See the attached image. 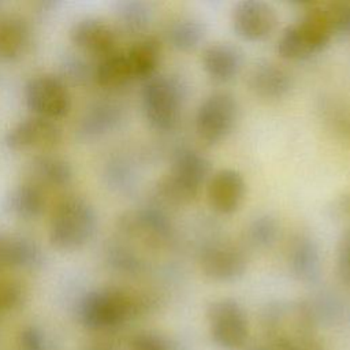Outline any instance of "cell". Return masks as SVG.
Listing matches in <instances>:
<instances>
[{
  "label": "cell",
  "mask_w": 350,
  "mask_h": 350,
  "mask_svg": "<svg viewBox=\"0 0 350 350\" xmlns=\"http://www.w3.org/2000/svg\"><path fill=\"white\" fill-rule=\"evenodd\" d=\"M279 223L269 213H261L253 217L245 230L247 245L254 249L271 247L279 237Z\"/></svg>",
  "instance_id": "4316f807"
},
{
  "label": "cell",
  "mask_w": 350,
  "mask_h": 350,
  "mask_svg": "<svg viewBox=\"0 0 350 350\" xmlns=\"http://www.w3.org/2000/svg\"><path fill=\"white\" fill-rule=\"evenodd\" d=\"M62 141V129L49 119L31 116L21 120L5 134L4 142L12 150L51 149Z\"/></svg>",
  "instance_id": "5bb4252c"
},
{
  "label": "cell",
  "mask_w": 350,
  "mask_h": 350,
  "mask_svg": "<svg viewBox=\"0 0 350 350\" xmlns=\"http://www.w3.org/2000/svg\"><path fill=\"white\" fill-rule=\"evenodd\" d=\"M109 262L115 269L123 273H138L144 268V261L130 249L124 246H113L109 249Z\"/></svg>",
  "instance_id": "f546056e"
},
{
  "label": "cell",
  "mask_w": 350,
  "mask_h": 350,
  "mask_svg": "<svg viewBox=\"0 0 350 350\" xmlns=\"http://www.w3.org/2000/svg\"><path fill=\"white\" fill-rule=\"evenodd\" d=\"M123 118L122 108L111 101L93 104L82 116L78 134L85 139L101 137L118 127Z\"/></svg>",
  "instance_id": "d6986e66"
},
{
  "label": "cell",
  "mask_w": 350,
  "mask_h": 350,
  "mask_svg": "<svg viewBox=\"0 0 350 350\" xmlns=\"http://www.w3.org/2000/svg\"><path fill=\"white\" fill-rule=\"evenodd\" d=\"M308 350H321V347H320L319 345H316V346H313V347H310V349H308Z\"/></svg>",
  "instance_id": "8d00e7d4"
},
{
  "label": "cell",
  "mask_w": 350,
  "mask_h": 350,
  "mask_svg": "<svg viewBox=\"0 0 350 350\" xmlns=\"http://www.w3.org/2000/svg\"><path fill=\"white\" fill-rule=\"evenodd\" d=\"M239 105L228 92H213L197 107L194 113V130L200 141L216 145L227 139L237 126Z\"/></svg>",
  "instance_id": "52a82bcc"
},
{
  "label": "cell",
  "mask_w": 350,
  "mask_h": 350,
  "mask_svg": "<svg viewBox=\"0 0 350 350\" xmlns=\"http://www.w3.org/2000/svg\"><path fill=\"white\" fill-rule=\"evenodd\" d=\"M329 211L338 220H350V191L342 193L334 198Z\"/></svg>",
  "instance_id": "836d02e7"
},
{
  "label": "cell",
  "mask_w": 350,
  "mask_h": 350,
  "mask_svg": "<svg viewBox=\"0 0 350 350\" xmlns=\"http://www.w3.org/2000/svg\"><path fill=\"white\" fill-rule=\"evenodd\" d=\"M152 301L123 288H103L90 291L79 304L82 323L92 329H111L144 313Z\"/></svg>",
  "instance_id": "3957f363"
},
{
  "label": "cell",
  "mask_w": 350,
  "mask_h": 350,
  "mask_svg": "<svg viewBox=\"0 0 350 350\" xmlns=\"http://www.w3.org/2000/svg\"><path fill=\"white\" fill-rule=\"evenodd\" d=\"M25 100L36 116L55 120L64 116L71 107V96L66 85L53 75H37L25 88Z\"/></svg>",
  "instance_id": "30bf717a"
},
{
  "label": "cell",
  "mask_w": 350,
  "mask_h": 350,
  "mask_svg": "<svg viewBox=\"0 0 350 350\" xmlns=\"http://www.w3.org/2000/svg\"><path fill=\"white\" fill-rule=\"evenodd\" d=\"M262 331L267 343L278 350H308L317 343L316 314L304 301H275L262 312Z\"/></svg>",
  "instance_id": "6da1fadb"
},
{
  "label": "cell",
  "mask_w": 350,
  "mask_h": 350,
  "mask_svg": "<svg viewBox=\"0 0 350 350\" xmlns=\"http://www.w3.org/2000/svg\"><path fill=\"white\" fill-rule=\"evenodd\" d=\"M324 11L334 34L350 36V1L324 3Z\"/></svg>",
  "instance_id": "f1b7e54d"
},
{
  "label": "cell",
  "mask_w": 350,
  "mask_h": 350,
  "mask_svg": "<svg viewBox=\"0 0 350 350\" xmlns=\"http://www.w3.org/2000/svg\"><path fill=\"white\" fill-rule=\"evenodd\" d=\"M120 228L126 235L156 249L168 245L174 237L170 216L157 206H144L124 215L120 220Z\"/></svg>",
  "instance_id": "8fae6325"
},
{
  "label": "cell",
  "mask_w": 350,
  "mask_h": 350,
  "mask_svg": "<svg viewBox=\"0 0 350 350\" xmlns=\"http://www.w3.org/2000/svg\"><path fill=\"white\" fill-rule=\"evenodd\" d=\"M72 42L85 53L100 59L116 52L118 37L115 30L98 18H85L78 21L71 29Z\"/></svg>",
  "instance_id": "e0dca14e"
},
{
  "label": "cell",
  "mask_w": 350,
  "mask_h": 350,
  "mask_svg": "<svg viewBox=\"0 0 350 350\" xmlns=\"http://www.w3.org/2000/svg\"><path fill=\"white\" fill-rule=\"evenodd\" d=\"M94 79L103 88H119L133 79V74L124 52H115L100 59L94 68Z\"/></svg>",
  "instance_id": "484cf974"
},
{
  "label": "cell",
  "mask_w": 350,
  "mask_h": 350,
  "mask_svg": "<svg viewBox=\"0 0 350 350\" xmlns=\"http://www.w3.org/2000/svg\"><path fill=\"white\" fill-rule=\"evenodd\" d=\"M202 273L215 282H234L247 269V254L243 246L232 241L206 243L198 257Z\"/></svg>",
  "instance_id": "9c48e42d"
},
{
  "label": "cell",
  "mask_w": 350,
  "mask_h": 350,
  "mask_svg": "<svg viewBox=\"0 0 350 350\" xmlns=\"http://www.w3.org/2000/svg\"><path fill=\"white\" fill-rule=\"evenodd\" d=\"M206 200L219 215L235 213L246 197V180L235 168H220L206 182Z\"/></svg>",
  "instance_id": "4fadbf2b"
},
{
  "label": "cell",
  "mask_w": 350,
  "mask_h": 350,
  "mask_svg": "<svg viewBox=\"0 0 350 350\" xmlns=\"http://www.w3.org/2000/svg\"><path fill=\"white\" fill-rule=\"evenodd\" d=\"M8 206L18 217L36 219L45 208V193L42 187L27 180L12 190Z\"/></svg>",
  "instance_id": "cb8c5ba5"
},
{
  "label": "cell",
  "mask_w": 350,
  "mask_h": 350,
  "mask_svg": "<svg viewBox=\"0 0 350 350\" xmlns=\"http://www.w3.org/2000/svg\"><path fill=\"white\" fill-rule=\"evenodd\" d=\"M301 18L286 26L275 44L276 53L284 60H305L323 52L335 36L324 3L302 4Z\"/></svg>",
  "instance_id": "7a4b0ae2"
},
{
  "label": "cell",
  "mask_w": 350,
  "mask_h": 350,
  "mask_svg": "<svg viewBox=\"0 0 350 350\" xmlns=\"http://www.w3.org/2000/svg\"><path fill=\"white\" fill-rule=\"evenodd\" d=\"M209 159L194 148L175 152L170 171L159 180L156 193L171 205H185L196 200L211 176Z\"/></svg>",
  "instance_id": "277c9868"
},
{
  "label": "cell",
  "mask_w": 350,
  "mask_h": 350,
  "mask_svg": "<svg viewBox=\"0 0 350 350\" xmlns=\"http://www.w3.org/2000/svg\"><path fill=\"white\" fill-rule=\"evenodd\" d=\"M287 262L291 275L302 283H316L321 275L323 258L319 242L305 231L297 232L287 249Z\"/></svg>",
  "instance_id": "9a60e30c"
},
{
  "label": "cell",
  "mask_w": 350,
  "mask_h": 350,
  "mask_svg": "<svg viewBox=\"0 0 350 350\" xmlns=\"http://www.w3.org/2000/svg\"><path fill=\"white\" fill-rule=\"evenodd\" d=\"M126 53L133 79L153 77L161 57V44L154 37H145L137 41Z\"/></svg>",
  "instance_id": "44dd1931"
},
{
  "label": "cell",
  "mask_w": 350,
  "mask_h": 350,
  "mask_svg": "<svg viewBox=\"0 0 350 350\" xmlns=\"http://www.w3.org/2000/svg\"><path fill=\"white\" fill-rule=\"evenodd\" d=\"M293 75L282 64L272 60L256 63L247 75L250 92L262 100L275 101L284 98L293 89Z\"/></svg>",
  "instance_id": "2e32d148"
},
{
  "label": "cell",
  "mask_w": 350,
  "mask_h": 350,
  "mask_svg": "<svg viewBox=\"0 0 350 350\" xmlns=\"http://www.w3.org/2000/svg\"><path fill=\"white\" fill-rule=\"evenodd\" d=\"M212 340L224 350H238L247 339V317L241 304L232 298L212 301L206 309Z\"/></svg>",
  "instance_id": "ba28073f"
},
{
  "label": "cell",
  "mask_w": 350,
  "mask_h": 350,
  "mask_svg": "<svg viewBox=\"0 0 350 350\" xmlns=\"http://www.w3.org/2000/svg\"><path fill=\"white\" fill-rule=\"evenodd\" d=\"M118 16L123 29L131 34L144 31L150 23L152 11L149 5L139 0L122 1L118 5Z\"/></svg>",
  "instance_id": "83f0119b"
},
{
  "label": "cell",
  "mask_w": 350,
  "mask_h": 350,
  "mask_svg": "<svg viewBox=\"0 0 350 350\" xmlns=\"http://www.w3.org/2000/svg\"><path fill=\"white\" fill-rule=\"evenodd\" d=\"M97 228L94 208L82 197L68 196L57 202L49 223L51 242L64 250L88 243Z\"/></svg>",
  "instance_id": "8992f818"
},
{
  "label": "cell",
  "mask_w": 350,
  "mask_h": 350,
  "mask_svg": "<svg viewBox=\"0 0 350 350\" xmlns=\"http://www.w3.org/2000/svg\"><path fill=\"white\" fill-rule=\"evenodd\" d=\"M23 339H25V347H27L29 350H38L41 346L40 342V335L34 331V329H29L23 334Z\"/></svg>",
  "instance_id": "e575fe53"
},
{
  "label": "cell",
  "mask_w": 350,
  "mask_h": 350,
  "mask_svg": "<svg viewBox=\"0 0 350 350\" xmlns=\"http://www.w3.org/2000/svg\"><path fill=\"white\" fill-rule=\"evenodd\" d=\"M30 182L40 187H63L72 176L67 161L56 156H38L30 163Z\"/></svg>",
  "instance_id": "7402d4cb"
},
{
  "label": "cell",
  "mask_w": 350,
  "mask_h": 350,
  "mask_svg": "<svg viewBox=\"0 0 350 350\" xmlns=\"http://www.w3.org/2000/svg\"><path fill=\"white\" fill-rule=\"evenodd\" d=\"M186 88L174 75L154 74L141 89L142 112L149 126L160 133L171 131L182 111Z\"/></svg>",
  "instance_id": "5b68a950"
},
{
  "label": "cell",
  "mask_w": 350,
  "mask_h": 350,
  "mask_svg": "<svg viewBox=\"0 0 350 350\" xmlns=\"http://www.w3.org/2000/svg\"><path fill=\"white\" fill-rule=\"evenodd\" d=\"M278 12L262 0L238 1L231 11V26L238 37L249 42L267 40L276 29Z\"/></svg>",
  "instance_id": "7c38bea8"
},
{
  "label": "cell",
  "mask_w": 350,
  "mask_h": 350,
  "mask_svg": "<svg viewBox=\"0 0 350 350\" xmlns=\"http://www.w3.org/2000/svg\"><path fill=\"white\" fill-rule=\"evenodd\" d=\"M250 350H278V349H276V347H273L272 345L267 343V345H260V346H254V347H252Z\"/></svg>",
  "instance_id": "d590c367"
},
{
  "label": "cell",
  "mask_w": 350,
  "mask_h": 350,
  "mask_svg": "<svg viewBox=\"0 0 350 350\" xmlns=\"http://www.w3.org/2000/svg\"><path fill=\"white\" fill-rule=\"evenodd\" d=\"M41 260V250L31 239L0 234V268H30Z\"/></svg>",
  "instance_id": "ffe728a7"
},
{
  "label": "cell",
  "mask_w": 350,
  "mask_h": 350,
  "mask_svg": "<svg viewBox=\"0 0 350 350\" xmlns=\"http://www.w3.org/2000/svg\"><path fill=\"white\" fill-rule=\"evenodd\" d=\"M29 42V27L26 21L18 15L0 18V57L14 60L19 57Z\"/></svg>",
  "instance_id": "603a6c76"
},
{
  "label": "cell",
  "mask_w": 350,
  "mask_h": 350,
  "mask_svg": "<svg viewBox=\"0 0 350 350\" xmlns=\"http://www.w3.org/2000/svg\"><path fill=\"white\" fill-rule=\"evenodd\" d=\"M22 298L19 284L11 279L0 278V313L14 309Z\"/></svg>",
  "instance_id": "1f68e13d"
},
{
  "label": "cell",
  "mask_w": 350,
  "mask_h": 350,
  "mask_svg": "<svg viewBox=\"0 0 350 350\" xmlns=\"http://www.w3.org/2000/svg\"><path fill=\"white\" fill-rule=\"evenodd\" d=\"M130 350H174L171 342L161 334L144 331L135 334L129 343Z\"/></svg>",
  "instance_id": "4dcf8cb0"
},
{
  "label": "cell",
  "mask_w": 350,
  "mask_h": 350,
  "mask_svg": "<svg viewBox=\"0 0 350 350\" xmlns=\"http://www.w3.org/2000/svg\"><path fill=\"white\" fill-rule=\"evenodd\" d=\"M201 66L209 79L227 83L241 72L243 53L231 42H212L202 51Z\"/></svg>",
  "instance_id": "ac0fdd59"
},
{
  "label": "cell",
  "mask_w": 350,
  "mask_h": 350,
  "mask_svg": "<svg viewBox=\"0 0 350 350\" xmlns=\"http://www.w3.org/2000/svg\"><path fill=\"white\" fill-rule=\"evenodd\" d=\"M205 26L201 21L190 16L174 21L167 29V40L170 45L180 52L197 48L205 37Z\"/></svg>",
  "instance_id": "d4e9b609"
},
{
  "label": "cell",
  "mask_w": 350,
  "mask_h": 350,
  "mask_svg": "<svg viewBox=\"0 0 350 350\" xmlns=\"http://www.w3.org/2000/svg\"><path fill=\"white\" fill-rule=\"evenodd\" d=\"M336 265L340 279L350 284V230L345 231L338 242Z\"/></svg>",
  "instance_id": "d6a6232c"
}]
</instances>
